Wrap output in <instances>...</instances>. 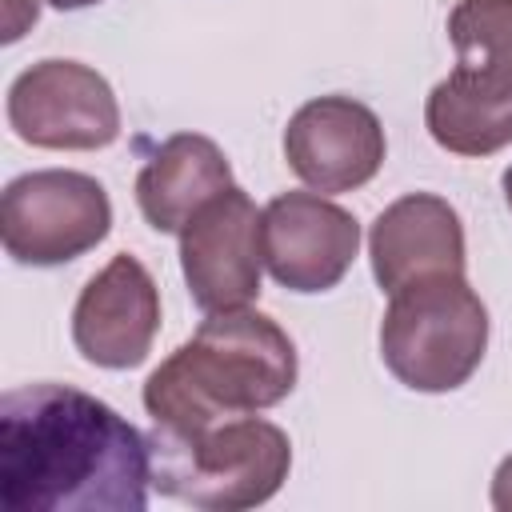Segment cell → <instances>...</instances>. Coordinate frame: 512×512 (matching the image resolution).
I'll use <instances>...</instances> for the list:
<instances>
[{"mask_svg": "<svg viewBox=\"0 0 512 512\" xmlns=\"http://www.w3.org/2000/svg\"><path fill=\"white\" fill-rule=\"evenodd\" d=\"M152 444L72 384H28L0 400L4 512H144Z\"/></svg>", "mask_w": 512, "mask_h": 512, "instance_id": "1", "label": "cell"}, {"mask_svg": "<svg viewBox=\"0 0 512 512\" xmlns=\"http://www.w3.org/2000/svg\"><path fill=\"white\" fill-rule=\"evenodd\" d=\"M292 336L256 308L208 312L144 380V408L164 432H196L280 404L296 388Z\"/></svg>", "mask_w": 512, "mask_h": 512, "instance_id": "2", "label": "cell"}, {"mask_svg": "<svg viewBox=\"0 0 512 512\" xmlns=\"http://www.w3.org/2000/svg\"><path fill=\"white\" fill-rule=\"evenodd\" d=\"M152 444V484L180 504L204 512H240L268 504L292 468V440L280 424L248 416H228L196 432L148 436Z\"/></svg>", "mask_w": 512, "mask_h": 512, "instance_id": "3", "label": "cell"}, {"mask_svg": "<svg viewBox=\"0 0 512 512\" xmlns=\"http://www.w3.org/2000/svg\"><path fill=\"white\" fill-rule=\"evenodd\" d=\"M488 348V308L464 276H432L392 292L380 356L412 392H456Z\"/></svg>", "mask_w": 512, "mask_h": 512, "instance_id": "4", "label": "cell"}, {"mask_svg": "<svg viewBox=\"0 0 512 512\" xmlns=\"http://www.w3.org/2000/svg\"><path fill=\"white\" fill-rule=\"evenodd\" d=\"M112 232V200L88 172L44 168L16 176L0 196V240L16 264L56 268Z\"/></svg>", "mask_w": 512, "mask_h": 512, "instance_id": "5", "label": "cell"}, {"mask_svg": "<svg viewBox=\"0 0 512 512\" xmlns=\"http://www.w3.org/2000/svg\"><path fill=\"white\" fill-rule=\"evenodd\" d=\"M8 124L32 148L92 152L120 136L112 84L80 60H40L8 88Z\"/></svg>", "mask_w": 512, "mask_h": 512, "instance_id": "6", "label": "cell"}, {"mask_svg": "<svg viewBox=\"0 0 512 512\" xmlns=\"http://www.w3.org/2000/svg\"><path fill=\"white\" fill-rule=\"evenodd\" d=\"M260 208L244 188L212 196L180 232V268L192 300L204 312L248 308L260 296Z\"/></svg>", "mask_w": 512, "mask_h": 512, "instance_id": "7", "label": "cell"}, {"mask_svg": "<svg viewBox=\"0 0 512 512\" xmlns=\"http://www.w3.org/2000/svg\"><path fill=\"white\" fill-rule=\"evenodd\" d=\"M260 248L280 288L328 292L360 252V224L316 192H280L260 216Z\"/></svg>", "mask_w": 512, "mask_h": 512, "instance_id": "8", "label": "cell"}, {"mask_svg": "<svg viewBox=\"0 0 512 512\" xmlns=\"http://www.w3.org/2000/svg\"><path fill=\"white\" fill-rule=\"evenodd\" d=\"M384 152L376 112L352 96H316L300 104L284 128L288 168L320 196L364 188L380 172Z\"/></svg>", "mask_w": 512, "mask_h": 512, "instance_id": "9", "label": "cell"}, {"mask_svg": "<svg viewBox=\"0 0 512 512\" xmlns=\"http://www.w3.org/2000/svg\"><path fill=\"white\" fill-rule=\"evenodd\" d=\"M160 332V292L152 272L120 252L112 256L76 296L72 344L96 368H136L148 360Z\"/></svg>", "mask_w": 512, "mask_h": 512, "instance_id": "10", "label": "cell"}, {"mask_svg": "<svg viewBox=\"0 0 512 512\" xmlns=\"http://www.w3.org/2000/svg\"><path fill=\"white\" fill-rule=\"evenodd\" d=\"M368 256L372 276L388 296L416 280L464 276V224L448 200L432 192H408L376 216L368 232Z\"/></svg>", "mask_w": 512, "mask_h": 512, "instance_id": "11", "label": "cell"}, {"mask_svg": "<svg viewBox=\"0 0 512 512\" xmlns=\"http://www.w3.org/2000/svg\"><path fill=\"white\" fill-rule=\"evenodd\" d=\"M224 188H232V168L220 144L200 132H176L140 168L136 204L156 232H184V224Z\"/></svg>", "mask_w": 512, "mask_h": 512, "instance_id": "12", "label": "cell"}, {"mask_svg": "<svg viewBox=\"0 0 512 512\" xmlns=\"http://www.w3.org/2000/svg\"><path fill=\"white\" fill-rule=\"evenodd\" d=\"M428 136L456 156H492L512 144V84L500 76L456 64L424 104Z\"/></svg>", "mask_w": 512, "mask_h": 512, "instance_id": "13", "label": "cell"}, {"mask_svg": "<svg viewBox=\"0 0 512 512\" xmlns=\"http://www.w3.org/2000/svg\"><path fill=\"white\" fill-rule=\"evenodd\" d=\"M456 64L484 68L512 84V0H456L448 12Z\"/></svg>", "mask_w": 512, "mask_h": 512, "instance_id": "14", "label": "cell"}, {"mask_svg": "<svg viewBox=\"0 0 512 512\" xmlns=\"http://www.w3.org/2000/svg\"><path fill=\"white\" fill-rule=\"evenodd\" d=\"M36 16H40V0H4V32H0V40L4 44L20 40L36 24Z\"/></svg>", "mask_w": 512, "mask_h": 512, "instance_id": "15", "label": "cell"}, {"mask_svg": "<svg viewBox=\"0 0 512 512\" xmlns=\"http://www.w3.org/2000/svg\"><path fill=\"white\" fill-rule=\"evenodd\" d=\"M492 508L512 512V456H504L496 476H492Z\"/></svg>", "mask_w": 512, "mask_h": 512, "instance_id": "16", "label": "cell"}, {"mask_svg": "<svg viewBox=\"0 0 512 512\" xmlns=\"http://www.w3.org/2000/svg\"><path fill=\"white\" fill-rule=\"evenodd\" d=\"M52 8H60V12H76V8H88V4H100V0H48Z\"/></svg>", "mask_w": 512, "mask_h": 512, "instance_id": "17", "label": "cell"}, {"mask_svg": "<svg viewBox=\"0 0 512 512\" xmlns=\"http://www.w3.org/2000/svg\"><path fill=\"white\" fill-rule=\"evenodd\" d=\"M500 184H504V200H508V208H512V168L504 172V180H500Z\"/></svg>", "mask_w": 512, "mask_h": 512, "instance_id": "18", "label": "cell"}]
</instances>
